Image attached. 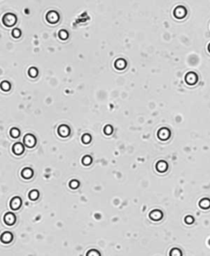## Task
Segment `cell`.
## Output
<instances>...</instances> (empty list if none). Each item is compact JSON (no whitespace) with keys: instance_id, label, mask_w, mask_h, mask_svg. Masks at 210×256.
<instances>
[{"instance_id":"1","label":"cell","mask_w":210,"mask_h":256,"mask_svg":"<svg viewBox=\"0 0 210 256\" xmlns=\"http://www.w3.org/2000/svg\"><path fill=\"white\" fill-rule=\"evenodd\" d=\"M22 205V199L19 197H14L10 202V207L12 210H17Z\"/></svg>"},{"instance_id":"2","label":"cell","mask_w":210,"mask_h":256,"mask_svg":"<svg viewBox=\"0 0 210 256\" xmlns=\"http://www.w3.org/2000/svg\"><path fill=\"white\" fill-rule=\"evenodd\" d=\"M15 23H16V17L14 15L7 14L4 16V23L5 25H7V26H12V25H14Z\"/></svg>"},{"instance_id":"3","label":"cell","mask_w":210,"mask_h":256,"mask_svg":"<svg viewBox=\"0 0 210 256\" xmlns=\"http://www.w3.org/2000/svg\"><path fill=\"white\" fill-rule=\"evenodd\" d=\"M4 222L6 224L11 226V225H13L16 222V217L13 213L12 212H8L6 215L4 216Z\"/></svg>"},{"instance_id":"4","label":"cell","mask_w":210,"mask_h":256,"mask_svg":"<svg viewBox=\"0 0 210 256\" xmlns=\"http://www.w3.org/2000/svg\"><path fill=\"white\" fill-rule=\"evenodd\" d=\"M149 217L154 221H159L162 218V212L160 210H153L149 213Z\"/></svg>"},{"instance_id":"5","label":"cell","mask_w":210,"mask_h":256,"mask_svg":"<svg viewBox=\"0 0 210 256\" xmlns=\"http://www.w3.org/2000/svg\"><path fill=\"white\" fill-rule=\"evenodd\" d=\"M185 82L190 85H193L197 82V76L194 73H189L188 74L185 76Z\"/></svg>"},{"instance_id":"6","label":"cell","mask_w":210,"mask_h":256,"mask_svg":"<svg viewBox=\"0 0 210 256\" xmlns=\"http://www.w3.org/2000/svg\"><path fill=\"white\" fill-rule=\"evenodd\" d=\"M24 143H25V144H26L27 147L31 148V147H33L35 143V139L34 136L30 135V134H28V135H26L25 137H24Z\"/></svg>"},{"instance_id":"7","label":"cell","mask_w":210,"mask_h":256,"mask_svg":"<svg viewBox=\"0 0 210 256\" xmlns=\"http://www.w3.org/2000/svg\"><path fill=\"white\" fill-rule=\"evenodd\" d=\"M186 14V11L183 7H178L174 11V15L177 18H182Z\"/></svg>"},{"instance_id":"8","label":"cell","mask_w":210,"mask_h":256,"mask_svg":"<svg viewBox=\"0 0 210 256\" xmlns=\"http://www.w3.org/2000/svg\"><path fill=\"white\" fill-rule=\"evenodd\" d=\"M47 20L50 23H55L58 20V15L56 12H49L47 14Z\"/></svg>"},{"instance_id":"9","label":"cell","mask_w":210,"mask_h":256,"mask_svg":"<svg viewBox=\"0 0 210 256\" xmlns=\"http://www.w3.org/2000/svg\"><path fill=\"white\" fill-rule=\"evenodd\" d=\"M12 238H13L12 234L11 232L6 231V232L2 234V236H1V241L4 242V243H9V242L12 241Z\"/></svg>"},{"instance_id":"10","label":"cell","mask_w":210,"mask_h":256,"mask_svg":"<svg viewBox=\"0 0 210 256\" xmlns=\"http://www.w3.org/2000/svg\"><path fill=\"white\" fill-rule=\"evenodd\" d=\"M159 137L160 139L162 140H166L170 136V132L169 130L167 129H161L159 131Z\"/></svg>"},{"instance_id":"11","label":"cell","mask_w":210,"mask_h":256,"mask_svg":"<svg viewBox=\"0 0 210 256\" xmlns=\"http://www.w3.org/2000/svg\"><path fill=\"white\" fill-rule=\"evenodd\" d=\"M70 133L69 128L66 125H62L58 128V134L62 136V137H66Z\"/></svg>"},{"instance_id":"12","label":"cell","mask_w":210,"mask_h":256,"mask_svg":"<svg viewBox=\"0 0 210 256\" xmlns=\"http://www.w3.org/2000/svg\"><path fill=\"white\" fill-rule=\"evenodd\" d=\"M22 175L23 178L30 179L33 175V171L30 168H25L22 171Z\"/></svg>"},{"instance_id":"13","label":"cell","mask_w":210,"mask_h":256,"mask_svg":"<svg viewBox=\"0 0 210 256\" xmlns=\"http://www.w3.org/2000/svg\"><path fill=\"white\" fill-rule=\"evenodd\" d=\"M156 168L157 170L159 171V172H164L166 171V170L167 169V164L163 161H160L159 162H158L157 166H156Z\"/></svg>"},{"instance_id":"14","label":"cell","mask_w":210,"mask_h":256,"mask_svg":"<svg viewBox=\"0 0 210 256\" xmlns=\"http://www.w3.org/2000/svg\"><path fill=\"white\" fill-rule=\"evenodd\" d=\"M12 150H13V152H14L15 154H17V155H20V154H22V152H23L24 148H23V146H22L21 143H16V144L13 146Z\"/></svg>"},{"instance_id":"15","label":"cell","mask_w":210,"mask_h":256,"mask_svg":"<svg viewBox=\"0 0 210 256\" xmlns=\"http://www.w3.org/2000/svg\"><path fill=\"white\" fill-rule=\"evenodd\" d=\"M199 207L204 209H208L210 208V199H203L199 201Z\"/></svg>"},{"instance_id":"16","label":"cell","mask_w":210,"mask_h":256,"mask_svg":"<svg viewBox=\"0 0 210 256\" xmlns=\"http://www.w3.org/2000/svg\"><path fill=\"white\" fill-rule=\"evenodd\" d=\"M29 198L31 200H36L39 198V192L37 190H31L29 193Z\"/></svg>"},{"instance_id":"17","label":"cell","mask_w":210,"mask_h":256,"mask_svg":"<svg viewBox=\"0 0 210 256\" xmlns=\"http://www.w3.org/2000/svg\"><path fill=\"white\" fill-rule=\"evenodd\" d=\"M170 256H182L181 249L177 248H173L170 251Z\"/></svg>"},{"instance_id":"18","label":"cell","mask_w":210,"mask_h":256,"mask_svg":"<svg viewBox=\"0 0 210 256\" xmlns=\"http://www.w3.org/2000/svg\"><path fill=\"white\" fill-rule=\"evenodd\" d=\"M86 256H100V253L96 249H90L87 252Z\"/></svg>"},{"instance_id":"19","label":"cell","mask_w":210,"mask_h":256,"mask_svg":"<svg viewBox=\"0 0 210 256\" xmlns=\"http://www.w3.org/2000/svg\"><path fill=\"white\" fill-rule=\"evenodd\" d=\"M116 63H119V65H118V66H116V68H119V69H122L123 68L126 67V62L124 61V60H118L116 61Z\"/></svg>"},{"instance_id":"20","label":"cell","mask_w":210,"mask_h":256,"mask_svg":"<svg viewBox=\"0 0 210 256\" xmlns=\"http://www.w3.org/2000/svg\"><path fill=\"white\" fill-rule=\"evenodd\" d=\"M91 161H92V159H91L90 156H84V158L82 159V163L84 164V165H86V166L89 165V164L91 163Z\"/></svg>"},{"instance_id":"21","label":"cell","mask_w":210,"mask_h":256,"mask_svg":"<svg viewBox=\"0 0 210 256\" xmlns=\"http://www.w3.org/2000/svg\"><path fill=\"white\" fill-rule=\"evenodd\" d=\"M194 222H195V219H194V217H193L192 216H186V217H185V223H186V224L191 225V224H192Z\"/></svg>"},{"instance_id":"22","label":"cell","mask_w":210,"mask_h":256,"mask_svg":"<svg viewBox=\"0 0 210 256\" xmlns=\"http://www.w3.org/2000/svg\"><path fill=\"white\" fill-rule=\"evenodd\" d=\"M80 185V183L77 180H71L70 182V187L71 189H76Z\"/></svg>"},{"instance_id":"23","label":"cell","mask_w":210,"mask_h":256,"mask_svg":"<svg viewBox=\"0 0 210 256\" xmlns=\"http://www.w3.org/2000/svg\"><path fill=\"white\" fill-rule=\"evenodd\" d=\"M37 69L36 68H30L29 70V74L30 77H35L37 75Z\"/></svg>"},{"instance_id":"24","label":"cell","mask_w":210,"mask_h":256,"mask_svg":"<svg viewBox=\"0 0 210 256\" xmlns=\"http://www.w3.org/2000/svg\"><path fill=\"white\" fill-rule=\"evenodd\" d=\"M19 134H20V132H19V130L17 129H12L11 130V136L12 137H17L19 135Z\"/></svg>"},{"instance_id":"25","label":"cell","mask_w":210,"mask_h":256,"mask_svg":"<svg viewBox=\"0 0 210 256\" xmlns=\"http://www.w3.org/2000/svg\"><path fill=\"white\" fill-rule=\"evenodd\" d=\"M90 136L89 135V134H85V135H83V137H82V141H83V143H88L90 141Z\"/></svg>"},{"instance_id":"26","label":"cell","mask_w":210,"mask_h":256,"mask_svg":"<svg viewBox=\"0 0 210 256\" xmlns=\"http://www.w3.org/2000/svg\"><path fill=\"white\" fill-rule=\"evenodd\" d=\"M59 36L62 38L63 40L66 39V37H67V33H66V31H61L60 33H59Z\"/></svg>"},{"instance_id":"27","label":"cell","mask_w":210,"mask_h":256,"mask_svg":"<svg viewBox=\"0 0 210 256\" xmlns=\"http://www.w3.org/2000/svg\"><path fill=\"white\" fill-rule=\"evenodd\" d=\"M12 35L14 36L15 37H18L21 35V31L18 30V29H15L13 31H12Z\"/></svg>"},{"instance_id":"28","label":"cell","mask_w":210,"mask_h":256,"mask_svg":"<svg viewBox=\"0 0 210 256\" xmlns=\"http://www.w3.org/2000/svg\"><path fill=\"white\" fill-rule=\"evenodd\" d=\"M104 132L107 134H110L111 133L113 132V129H112L110 126H107L104 129Z\"/></svg>"},{"instance_id":"29","label":"cell","mask_w":210,"mask_h":256,"mask_svg":"<svg viewBox=\"0 0 210 256\" xmlns=\"http://www.w3.org/2000/svg\"><path fill=\"white\" fill-rule=\"evenodd\" d=\"M208 49H209V52H210V44H209V47H208Z\"/></svg>"},{"instance_id":"30","label":"cell","mask_w":210,"mask_h":256,"mask_svg":"<svg viewBox=\"0 0 210 256\" xmlns=\"http://www.w3.org/2000/svg\"><path fill=\"white\" fill-rule=\"evenodd\" d=\"M209 245H210V240H209Z\"/></svg>"}]
</instances>
